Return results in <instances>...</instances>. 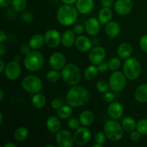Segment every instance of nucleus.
Listing matches in <instances>:
<instances>
[{"label": "nucleus", "mask_w": 147, "mask_h": 147, "mask_svg": "<svg viewBox=\"0 0 147 147\" xmlns=\"http://www.w3.org/2000/svg\"><path fill=\"white\" fill-rule=\"evenodd\" d=\"M90 93L84 87L74 86L69 89L66 94V102L73 108H78L86 105L90 100Z\"/></svg>", "instance_id": "obj_1"}, {"label": "nucleus", "mask_w": 147, "mask_h": 147, "mask_svg": "<svg viewBox=\"0 0 147 147\" xmlns=\"http://www.w3.org/2000/svg\"><path fill=\"white\" fill-rule=\"evenodd\" d=\"M78 11L77 8L70 4H65L58 9L57 20L63 26L73 25L78 19Z\"/></svg>", "instance_id": "obj_2"}, {"label": "nucleus", "mask_w": 147, "mask_h": 147, "mask_svg": "<svg viewBox=\"0 0 147 147\" xmlns=\"http://www.w3.org/2000/svg\"><path fill=\"white\" fill-rule=\"evenodd\" d=\"M61 77L66 84L70 86H76L81 78V73L77 65L67 64L62 69Z\"/></svg>", "instance_id": "obj_3"}, {"label": "nucleus", "mask_w": 147, "mask_h": 147, "mask_svg": "<svg viewBox=\"0 0 147 147\" xmlns=\"http://www.w3.org/2000/svg\"><path fill=\"white\" fill-rule=\"evenodd\" d=\"M45 59L42 54L37 50L30 52L25 56L24 65L25 68L30 72H35L43 67Z\"/></svg>", "instance_id": "obj_4"}, {"label": "nucleus", "mask_w": 147, "mask_h": 147, "mask_svg": "<svg viewBox=\"0 0 147 147\" xmlns=\"http://www.w3.org/2000/svg\"><path fill=\"white\" fill-rule=\"evenodd\" d=\"M123 129L121 123H119L115 119H111L105 123L104 132L107 139L111 142H118L123 137Z\"/></svg>", "instance_id": "obj_5"}, {"label": "nucleus", "mask_w": 147, "mask_h": 147, "mask_svg": "<svg viewBox=\"0 0 147 147\" xmlns=\"http://www.w3.org/2000/svg\"><path fill=\"white\" fill-rule=\"evenodd\" d=\"M142 72L141 64L137 59L129 57L123 63V73L126 78L130 80H135L140 76Z\"/></svg>", "instance_id": "obj_6"}, {"label": "nucleus", "mask_w": 147, "mask_h": 147, "mask_svg": "<svg viewBox=\"0 0 147 147\" xmlns=\"http://www.w3.org/2000/svg\"><path fill=\"white\" fill-rule=\"evenodd\" d=\"M22 87L27 93L35 94L42 88V80L35 75H28L22 80Z\"/></svg>", "instance_id": "obj_7"}, {"label": "nucleus", "mask_w": 147, "mask_h": 147, "mask_svg": "<svg viewBox=\"0 0 147 147\" xmlns=\"http://www.w3.org/2000/svg\"><path fill=\"white\" fill-rule=\"evenodd\" d=\"M109 87L113 92L119 93L124 90L126 86V77L124 73L120 71L113 72L109 80Z\"/></svg>", "instance_id": "obj_8"}, {"label": "nucleus", "mask_w": 147, "mask_h": 147, "mask_svg": "<svg viewBox=\"0 0 147 147\" xmlns=\"http://www.w3.org/2000/svg\"><path fill=\"white\" fill-rule=\"evenodd\" d=\"M55 139L57 146L60 147H72L75 143L74 135L65 129L59 131Z\"/></svg>", "instance_id": "obj_9"}, {"label": "nucleus", "mask_w": 147, "mask_h": 147, "mask_svg": "<svg viewBox=\"0 0 147 147\" xmlns=\"http://www.w3.org/2000/svg\"><path fill=\"white\" fill-rule=\"evenodd\" d=\"M91 139V132L88 126H80L76 129L74 134L75 143L79 146H84L90 142Z\"/></svg>", "instance_id": "obj_10"}, {"label": "nucleus", "mask_w": 147, "mask_h": 147, "mask_svg": "<svg viewBox=\"0 0 147 147\" xmlns=\"http://www.w3.org/2000/svg\"><path fill=\"white\" fill-rule=\"evenodd\" d=\"M22 72V67L19 62L13 60L6 65L4 75L9 80H15L20 77Z\"/></svg>", "instance_id": "obj_11"}, {"label": "nucleus", "mask_w": 147, "mask_h": 147, "mask_svg": "<svg viewBox=\"0 0 147 147\" xmlns=\"http://www.w3.org/2000/svg\"><path fill=\"white\" fill-rule=\"evenodd\" d=\"M106 55V53L105 49L100 46H96L90 50L88 58L92 64L98 65L104 61Z\"/></svg>", "instance_id": "obj_12"}, {"label": "nucleus", "mask_w": 147, "mask_h": 147, "mask_svg": "<svg viewBox=\"0 0 147 147\" xmlns=\"http://www.w3.org/2000/svg\"><path fill=\"white\" fill-rule=\"evenodd\" d=\"M61 36L59 31L55 29L48 30L45 34V43L50 48H55L58 47L61 42Z\"/></svg>", "instance_id": "obj_13"}, {"label": "nucleus", "mask_w": 147, "mask_h": 147, "mask_svg": "<svg viewBox=\"0 0 147 147\" xmlns=\"http://www.w3.org/2000/svg\"><path fill=\"white\" fill-rule=\"evenodd\" d=\"M66 60L64 55L59 52H55L50 55L49 58V64L53 70H62L65 66Z\"/></svg>", "instance_id": "obj_14"}, {"label": "nucleus", "mask_w": 147, "mask_h": 147, "mask_svg": "<svg viewBox=\"0 0 147 147\" xmlns=\"http://www.w3.org/2000/svg\"><path fill=\"white\" fill-rule=\"evenodd\" d=\"M114 9L117 14L126 15L133 9V2L131 0H117L114 4Z\"/></svg>", "instance_id": "obj_15"}, {"label": "nucleus", "mask_w": 147, "mask_h": 147, "mask_svg": "<svg viewBox=\"0 0 147 147\" xmlns=\"http://www.w3.org/2000/svg\"><path fill=\"white\" fill-rule=\"evenodd\" d=\"M107 113L111 119L118 120L123 116V106L119 102H111L108 106Z\"/></svg>", "instance_id": "obj_16"}, {"label": "nucleus", "mask_w": 147, "mask_h": 147, "mask_svg": "<svg viewBox=\"0 0 147 147\" xmlns=\"http://www.w3.org/2000/svg\"><path fill=\"white\" fill-rule=\"evenodd\" d=\"M100 23L99 20L95 17L88 19L85 23L86 32L90 36H95L98 34L100 30Z\"/></svg>", "instance_id": "obj_17"}, {"label": "nucleus", "mask_w": 147, "mask_h": 147, "mask_svg": "<svg viewBox=\"0 0 147 147\" xmlns=\"http://www.w3.org/2000/svg\"><path fill=\"white\" fill-rule=\"evenodd\" d=\"M75 45L79 51L86 53L92 49V42L88 37L80 35L76 38Z\"/></svg>", "instance_id": "obj_18"}, {"label": "nucleus", "mask_w": 147, "mask_h": 147, "mask_svg": "<svg viewBox=\"0 0 147 147\" xmlns=\"http://www.w3.org/2000/svg\"><path fill=\"white\" fill-rule=\"evenodd\" d=\"M93 0H77L76 1V8L80 14H89L93 9Z\"/></svg>", "instance_id": "obj_19"}, {"label": "nucleus", "mask_w": 147, "mask_h": 147, "mask_svg": "<svg viewBox=\"0 0 147 147\" xmlns=\"http://www.w3.org/2000/svg\"><path fill=\"white\" fill-rule=\"evenodd\" d=\"M46 126L52 133H57L61 129V122L58 116H50L46 121Z\"/></svg>", "instance_id": "obj_20"}, {"label": "nucleus", "mask_w": 147, "mask_h": 147, "mask_svg": "<svg viewBox=\"0 0 147 147\" xmlns=\"http://www.w3.org/2000/svg\"><path fill=\"white\" fill-rule=\"evenodd\" d=\"M76 34L73 30H65L61 36V43L65 47H72L76 42Z\"/></svg>", "instance_id": "obj_21"}, {"label": "nucleus", "mask_w": 147, "mask_h": 147, "mask_svg": "<svg viewBox=\"0 0 147 147\" xmlns=\"http://www.w3.org/2000/svg\"><path fill=\"white\" fill-rule=\"evenodd\" d=\"M133 48L132 46L128 42H123L119 46L117 50L118 57L122 60H126L131 55Z\"/></svg>", "instance_id": "obj_22"}, {"label": "nucleus", "mask_w": 147, "mask_h": 147, "mask_svg": "<svg viewBox=\"0 0 147 147\" xmlns=\"http://www.w3.org/2000/svg\"><path fill=\"white\" fill-rule=\"evenodd\" d=\"M45 43V36L41 34H35L31 37L29 40V45L32 50H37L41 48Z\"/></svg>", "instance_id": "obj_23"}, {"label": "nucleus", "mask_w": 147, "mask_h": 147, "mask_svg": "<svg viewBox=\"0 0 147 147\" xmlns=\"http://www.w3.org/2000/svg\"><path fill=\"white\" fill-rule=\"evenodd\" d=\"M106 34L110 37H116L121 32V27L118 22L115 21L109 22L105 27Z\"/></svg>", "instance_id": "obj_24"}, {"label": "nucleus", "mask_w": 147, "mask_h": 147, "mask_svg": "<svg viewBox=\"0 0 147 147\" xmlns=\"http://www.w3.org/2000/svg\"><path fill=\"white\" fill-rule=\"evenodd\" d=\"M135 99L142 103H147V83L140 85L134 93Z\"/></svg>", "instance_id": "obj_25"}, {"label": "nucleus", "mask_w": 147, "mask_h": 147, "mask_svg": "<svg viewBox=\"0 0 147 147\" xmlns=\"http://www.w3.org/2000/svg\"><path fill=\"white\" fill-rule=\"evenodd\" d=\"M94 119V114L93 113V112L88 110L83 111L79 115V121H80V123L85 126H89L93 124Z\"/></svg>", "instance_id": "obj_26"}, {"label": "nucleus", "mask_w": 147, "mask_h": 147, "mask_svg": "<svg viewBox=\"0 0 147 147\" xmlns=\"http://www.w3.org/2000/svg\"><path fill=\"white\" fill-rule=\"evenodd\" d=\"M112 17H113V12L111 9L108 7H103L100 10L98 14V20L101 24H106L111 21Z\"/></svg>", "instance_id": "obj_27"}, {"label": "nucleus", "mask_w": 147, "mask_h": 147, "mask_svg": "<svg viewBox=\"0 0 147 147\" xmlns=\"http://www.w3.org/2000/svg\"><path fill=\"white\" fill-rule=\"evenodd\" d=\"M32 103L34 108L37 109H41L45 106L47 103V99L42 93H37L34 94V96H32Z\"/></svg>", "instance_id": "obj_28"}, {"label": "nucleus", "mask_w": 147, "mask_h": 147, "mask_svg": "<svg viewBox=\"0 0 147 147\" xmlns=\"http://www.w3.org/2000/svg\"><path fill=\"white\" fill-rule=\"evenodd\" d=\"M136 122L134 119L130 116L125 117L121 121V126L123 129L126 132H131L136 129Z\"/></svg>", "instance_id": "obj_29"}, {"label": "nucleus", "mask_w": 147, "mask_h": 147, "mask_svg": "<svg viewBox=\"0 0 147 147\" xmlns=\"http://www.w3.org/2000/svg\"><path fill=\"white\" fill-rule=\"evenodd\" d=\"M72 113H73V109H72V106H70V105L61 106L57 110V116L60 119H63V120L69 119L72 115Z\"/></svg>", "instance_id": "obj_30"}, {"label": "nucleus", "mask_w": 147, "mask_h": 147, "mask_svg": "<svg viewBox=\"0 0 147 147\" xmlns=\"http://www.w3.org/2000/svg\"><path fill=\"white\" fill-rule=\"evenodd\" d=\"M29 135V131L27 128L24 126L17 128L14 133V138L17 142H23L27 139Z\"/></svg>", "instance_id": "obj_31"}, {"label": "nucleus", "mask_w": 147, "mask_h": 147, "mask_svg": "<svg viewBox=\"0 0 147 147\" xmlns=\"http://www.w3.org/2000/svg\"><path fill=\"white\" fill-rule=\"evenodd\" d=\"M98 72V69L94 65L88 66V67H87L85 69L84 73H83L85 79L87 80H89V81L94 80L97 77Z\"/></svg>", "instance_id": "obj_32"}, {"label": "nucleus", "mask_w": 147, "mask_h": 147, "mask_svg": "<svg viewBox=\"0 0 147 147\" xmlns=\"http://www.w3.org/2000/svg\"><path fill=\"white\" fill-rule=\"evenodd\" d=\"M57 71H58V70H55L53 69V70L47 72V74H46V80H47L49 83H57V81H59L61 75H60Z\"/></svg>", "instance_id": "obj_33"}, {"label": "nucleus", "mask_w": 147, "mask_h": 147, "mask_svg": "<svg viewBox=\"0 0 147 147\" xmlns=\"http://www.w3.org/2000/svg\"><path fill=\"white\" fill-rule=\"evenodd\" d=\"M27 0H12L11 6L13 9L17 11H22L27 7Z\"/></svg>", "instance_id": "obj_34"}, {"label": "nucleus", "mask_w": 147, "mask_h": 147, "mask_svg": "<svg viewBox=\"0 0 147 147\" xmlns=\"http://www.w3.org/2000/svg\"><path fill=\"white\" fill-rule=\"evenodd\" d=\"M136 130L142 134L147 135V119H142L136 123Z\"/></svg>", "instance_id": "obj_35"}, {"label": "nucleus", "mask_w": 147, "mask_h": 147, "mask_svg": "<svg viewBox=\"0 0 147 147\" xmlns=\"http://www.w3.org/2000/svg\"><path fill=\"white\" fill-rule=\"evenodd\" d=\"M121 62L120 57H112L109 62V69L111 70H112V71H116V70H117L121 67Z\"/></svg>", "instance_id": "obj_36"}, {"label": "nucleus", "mask_w": 147, "mask_h": 147, "mask_svg": "<svg viewBox=\"0 0 147 147\" xmlns=\"http://www.w3.org/2000/svg\"><path fill=\"white\" fill-rule=\"evenodd\" d=\"M96 89L98 90V91L100 92V93H106L108 92L110 89L109 87V83L108 82H106V80H98L96 83Z\"/></svg>", "instance_id": "obj_37"}, {"label": "nucleus", "mask_w": 147, "mask_h": 147, "mask_svg": "<svg viewBox=\"0 0 147 147\" xmlns=\"http://www.w3.org/2000/svg\"><path fill=\"white\" fill-rule=\"evenodd\" d=\"M106 139H107V136H106L105 132L98 131L94 136V142H96V144H98L101 146H103L105 144Z\"/></svg>", "instance_id": "obj_38"}, {"label": "nucleus", "mask_w": 147, "mask_h": 147, "mask_svg": "<svg viewBox=\"0 0 147 147\" xmlns=\"http://www.w3.org/2000/svg\"><path fill=\"white\" fill-rule=\"evenodd\" d=\"M81 124L79 121V119L76 118H71L67 121V126L72 130H76L80 127V125Z\"/></svg>", "instance_id": "obj_39"}, {"label": "nucleus", "mask_w": 147, "mask_h": 147, "mask_svg": "<svg viewBox=\"0 0 147 147\" xmlns=\"http://www.w3.org/2000/svg\"><path fill=\"white\" fill-rule=\"evenodd\" d=\"M115 95L112 92H106V93H104V94L103 96V100L106 103H111V102L113 101Z\"/></svg>", "instance_id": "obj_40"}, {"label": "nucleus", "mask_w": 147, "mask_h": 147, "mask_svg": "<svg viewBox=\"0 0 147 147\" xmlns=\"http://www.w3.org/2000/svg\"><path fill=\"white\" fill-rule=\"evenodd\" d=\"M21 18L25 22H31L33 20V19H34V16H33V14L32 12L26 11V12L22 14Z\"/></svg>", "instance_id": "obj_41"}, {"label": "nucleus", "mask_w": 147, "mask_h": 147, "mask_svg": "<svg viewBox=\"0 0 147 147\" xmlns=\"http://www.w3.org/2000/svg\"><path fill=\"white\" fill-rule=\"evenodd\" d=\"M86 30L85 28V25L82 24H77L73 27V31L76 34H83L84 30Z\"/></svg>", "instance_id": "obj_42"}, {"label": "nucleus", "mask_w": 147, "mask_h": 147, "mask_svg": "<svg viewBox=\"0 0 147 147\" xmlns=\"http://www.w3.org/2000/svg\"><path fill=\"white\" fill-rule=\"evenodd\" d=\"M141 136H142V134L138 130H134L131 132L129 137H130L131 140L133 141V142H137V141H139L141 139Z\"/></svg>", "instance_id": "obj_43"}, {"label": "nucleus", "mask_w": 147, "mask_h": 147, "mask_svg": "<svg viewBox=\"0 0 147 147\" xmlns=\"http://www.w3.org/2000/svg\"><path fill=\"white\" fill-rule=\"evenodd\" d=\"M139 44H140L142 50L147 53V34H145L143 37H142V38L140 39Z\"/></svg>", "instance_id": "obj_44"}, {"label": "nucleus", "mask_w": 147, "mask_h": 147, "mask_svg": "<svg viewBox=\"0 0 147 147\" xmlns=\"http://www.w3.org/2000/svg\"><path fill=\"white\" fill-rule=\"evenodd\" d=\"M20 51L22 54L26 56L27 54H29V53L31 52V47H30L29 45L22 44L21 46H20Z\"/></svg>", "instance_id": "obj_45"}, {"label": "nucleus", "mask_w": 147, "mask_h": 147, "mask_svg": "<svg viewBox=\"0 0 147 147\" xmlns=\"http://www.w3.org/2000/svg\"><path fill=\"white\" fill-rule=\"evenodd\" d=\"M98 71L100 73H105V72L107 71L109 69V63H106L103 62V63H100L99 65H98Z\"/></svg>", "instance_id": "obj_46"}, {"label": "nucleus", "mask_w": 147, "mask_h": 147, "mask_svg": "<svg viewBox=\"0 0 147 147\" xmlns=\"http://www.w3.org/2000/svg\"><path fill=\"white\" fill-rule=\"evenodd\" d=\"M62 106V103L60 101V100L59 99H54L53 101L51 102V106L53 109H55V110H57L60 106Z\"/></svg>", "instance_id": "obj_47"}, {"label": "nucleus", "mask_w": 147, "mask_h": 147, "mask_svg": "<svg viewBox=\"0 0 147 147\" xmlns=\"http://www.w3.org/2000/svg\"><path fill=\"white\" fill-rule=\"evenodd\" d=\"M100 2L103 7H108V8L111 7L113 4V0H100Z\"/></svg>", "instance_id": "obj_48"}, {"label": "nucleus", "mask_w": 147, "mask_h": 147, "mask_svg": "<svg viewBox=\"0 0 147 147\" xmlns=\"http://www.w3.org/2000/svg\"><path fill=\"white\" fill-rule=\"evenodd\" d=\"M12 0H0V6L2 8L9 7L11 4Z\"/></svg>", "instance_id": "obj_49"}, {"label": "nucleus", "mask_w": 147, "mask_h": 147, "mask_svg": "<svg viewBox=\"0 0 147 147\" xmlns=\"http://www.w3.org/2000/svg\"><path fill=\"white\" fill-rule=\"evenodd\" d=\"M7 34H6V33L4 32L3 30H1V31H0V42L3 43L4 41L7 40Z\"/></svg>", "instance_id": "obj_50"}, {"label": "nucleus", "mask_w": 147, "mask_h": 147, "mask_svg": "<svg viewBox=\"0 0 147 147\" xmlns=\"http://www.w3.org/2000/svg\"><path fill=\"white\" fill-rule=\"evenodd\" d=\"M7 53V48H6V46H4L3 45V43H1L0 45V56L3 57L4 55Z\"/></svg>", "instance_id": "obj_51"}, {"label": "nucleus", "mask_w": 147, "mask_h": 147, "mask_svg": "<svg viewBox=\"0 0 147 147\" xmlns=\"http://www.w3.org/2000/svg\"><path fill=\"white\" fill-rule=\"evenodd\" d=\"M6 65L4 63V60L2 59H0V73H2L4 72V70H5Z\"/></svg>", "instance_id": "obj_52"}, {"label": "nucleus", "mask_w": 147, "mask_h": 147, "mask_svg": "<svg viewBox=\"0 0 147 147\" xmlns=\"http://www.w3.org/2000/svg\"><path fill=\"white\" fill-rule=\"evenodd\" d=\"M61 1L65 4H70V5H73V4L76 3L77 0H61Z\"/></svg>", "instance_id": "obj_53"}, {"label": "nucleus", "mask_w": 147, "mask_h": 147, "mask_svg": "<svg viewBox=\"0 0 147 147\" xmlns=\"http://www.w3.org/2000/svg\"><path fill=\"white\" fill-rule=\"evenodd\" d=\"M3 146L4 147H16L17 146V145L14 143H11V142H8V143L4 144V146Z\"/></svg>", "instance_id": "obj_54"}, {"label": "nucleus", "mask_w": 147, "mask_h": 147, "mask_svg": "<svg viewBox=\"0 0 147 147\" xmlns=\"http://www.w3.org/2000/svg\"><path fill=\"white\" fill-rule=\"evenodd\" d=\"M3 98H4V91L2 89H0V100L2 101Z\"/></svg>", "instance_id": "obj_55"}, {"label": "nucleus", "mask_w": 147, "mask_h": 147, "mask_svg": "<svg viewBox=\"0 0 147 147\" xmlns=\"http://www.w3.org/2000/svg\"><path fill=\"white\" fill-rule=\"evenodd\" d=\"M3 120H4V117H3V113H0V123H3Z\"/></svg>", "instance_id": "obj_56"}, {"label": "nucleus", "mask_w": 147, "mask_h": 147, "mask_svg": "<svg viewBox=\"0 0 147 147\" xmlns=\"http://www.w3.org/2000/svg\"><path fill=\"white\" fill-rule=\"evenodd\" d=\"M20 57L19 55H16L15 57H14V60H15V61H17V62H20Z\"/></svg>", "instance_id": "obj_57"}, {"label": "nucleus", "mask_w": 147, "mask_h": 147, "mask_svg": "<svg viewBox=\"0 0 147 147\" xmlns=\"http://www.w3.org/2000/svg\"><path fill=\"white\" fill-rule=\"evenodd\" d=\"M93 147H102L103 146H101V145L98 144H96L93 145Z\"/></svg>", "instance_id": "obj_58"}, {"label": "nucleus", "mask_w": 147, "mask_h": 147, "mask_svg": "<svg viewBox=\"0 0 147 147\" xmlns=\"http://www.w3.org/2000/svg\"><path fill=\"white\" fill-rule=\"evenodd\" d=\"M48 146H50V147H55L54 145H46V147H48Z\"/></svg>", "instance_id": "obj_59"}]
</instances>
